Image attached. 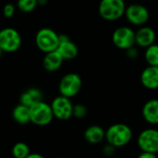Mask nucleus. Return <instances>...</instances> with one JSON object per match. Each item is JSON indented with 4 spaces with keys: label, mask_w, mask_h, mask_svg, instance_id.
Segmentation results:
<instances>
[{
    "label": "nucleus",
    "mask_w": 158,
    "mask_h": 158,
    "mask_svg": "<svg viewBox=\"0 0 158 158\" xmlns=\"http://www.w3.org/2000/svg\"><path fill=\"white\" fill-rule=\"evenodd\" d=\"M141 82L148 90L158 89V67L148 66L141 74Z\"/></svg>",
    "instance_id": "13"
},
{
    "label": "nucleus",
    "mask_w": 158,
    "mask_h": 158,
    "mask_svg": "<svg viewBox=\"0 0 158 158\" xmlns=\"http://www.w3.org/2000/svg\"><path fill=\"white\" fill-rule=\"evenodd\" d=\"M56 51L65 60H72L77 57L79 48L77 44L72 42L67 34H59V44Z\"/></svg>",
    "instance_id": "11"
},
{
    "label": "nucleus",
    "mask_w": 158,
    "mask_h": 158,
    "mask_svg": "<svg viewBox=\"0 0 158 158\" xmlns=\"http://www.w3.org/2000/svg\"><path fill=\"white\" fill-rule=\"evenodd\" d=\"M124 0H101L98 6L100 17L106 21H115L122 18L126 10Z\"/></svg>",
    "instance_id": "2"
},
{
    "label": "nucleus",
    "mask_w": 158,
    "mask_h": 158,
    "mask_svg": "<svg viewBox=\"0 0 158 158\" xmlns=\"http://www.w3.org/2000/svg\"><path fill=\"white\" fill-rule=\"evenodd\" d=\"M60 158H68V157H60Z\"/></svg>",
    "instance_id": "30"
},
{
    "label": "nucleus",
    "mask_w": 158,
    "mask_h": 158,
    "mask_svg": "<svg viewBox=\"0 0 158 158\" xmlns=\"http://www.w3.org/2000/svg\"><path fill=\"white\" fill-rule=\"evenodd\" d=\"M132 137L133 133L130 126L124 123H116L106 131L105 139L107 143L116 148H120L130 143Z\"/></svg>",
    "instance_id": "1"
},
{
    "label": "nucleus",
    "mask_w": 158,
    "mask_h": 158,
    "mask_svg": "<svg viewBox=\"0 0 158 158\" xmlns=\"http://www.w3.org/2000/svg\"><path fill=\"white\" fill-rule=\"evenodd\" d=\"M144 57L149 66L158 67V44H154L145 48Z\"/></svg>",
    "instance_id": "19"
},
{
    "label": "nucleus",
    "mask_w": 158,
    "mask_h": 158,
    "mask_svg": "<svg viewBox=\"0 0 158 158\" xmlns=\"http://www.w3.org/2000/svg\"><path fill=\"white\" fill-rule=\"evenodd\" d=\"M156 34L154 29L148 26H142L135 31V44L142 48H147L154 44Z\"/></svg>",
    "instance_id": "12"
},
{
    "label": "nucleus",
    "mask_w": 158,
    "mask_h": 158,
    "mask_svg": "<svg viewBox=\"0 0 158 158\" xmlns=\"http://www.w3.org/2000/svg\"><path fill=\"white\" fill-rule=\"evenodd\" d=\"M124 16L131 24L142 27L148 22L150 13L145 6L141 4H131L126 6Z\"/></svg>",
    "instance_id": "8"
},
{
    "label": "nucleus",
    "mask_w": 158,
    "mask_h": 158,
    "mask_svg": "<svg viewBox=\"0 0 158 158\" xmlns=\"http://www.w3.org/2000/svg\"><path fill=\"white\" fill-rule=\"evenodd\" d=\"M22 44V38L19 31L13 27L0 30V47L4 53H15Z\"/></svg>",
    "instance_id": "4"
},
{
    "label": "nucleus",
    "mask_w": 158,
    "mask_h": 158,
    "mask_svg": "<svg viewBox=\"0 0 158 158\" xmlns=\"http://www.w3.org/2000/svg\"><path fill=\"white\" fill-rule=\"evenodd\" d=\"M37 2H38V6H46L47 5L48 0H37Z\"/></svg>",
    "instance_id": "28"
},
{
    "label": "nucleus",
    "mask_w": 158,
    "mask_h": 158,
    "mask_svg": "<svg viewBox=\"0 0 158 158\" xmlns=\"http://www.w3.org/2000/svg\"><path fill=\"white\" fill-rule=\"evenodd\" d=\"M12 118L18 124L26 125L31 122L30 118V107L21 104L17 105L12 110Z\"/></svg>",
    "instance_id": "18"
},
{
    "label": "nucleus",
    "mask_w": 158,
    "mask_h": 158,
    "mask_svg": "<svg viewBox=\"0 0 158 158\" xmlns=\"http://www.w3.org/2000/svg\"><path fill=\"white\" fill-rule=\"evenodd\" d=\"M82 88V80L78 73L69 72L65 74L58 84V91L60 95L67 98L76 96Z\"/></svg>",
    "instance_id": "5"
},
{
    "label": "nucleus",
    "mask_w": 158,
    "mask_h": 158,
    "mask_svg": "<svg viewBox=\"0 0 158 158\" xmlns=\"http://www.w3.org/2000/svg\"><path fill=\"white\" fill-rule=\"evenodd\" d=\"M137 158H157L156 154H152V153H146V152H142V154H140Z\"/></svg>",
    "instance_id": "26"
},
{
    "label": "nucleus",
    "mask_w": 158,
    "mask_h": 158,
    "mask_svg": "<svg viewBox=\"0 0 158 158\" xmlns=\"http://www.w3.org/2000/svg\"><path fill=\"white\" fill-rule=\"evenodd\" d=\"M16 13V6L12 3H6L3 6V16L6 19H10L12 18Z\"/></svg>",
    "instance_id": "23"
},
{
    "label": "nucleus",
    "mask_w": 158,
    "mask_h": 158,
    "mask_svg": "<svg viewBox=\"0 0 158 158\" xmlns=\"http://www.w3.org/2000/svg\"><path fill=\"white\" fill-rule=\"evenodd\" d=\"M34 41L37 48L44 54H47L57 49L59 44V34L53 29L44 27L36 32Z\"/></svg>",
    "instance_id": "3"
},
{
    "label": "nucleus",
    "mask_w": 158,
    "mask_h": 158,
    "mask_svg": "<svg viewBox=\"0 0 158 158\" xmlns=\"http://www.w3.org/2000/svg\"><path fill=\"white\" fill-rule=\"evenodd\" d=\"M30 118L32 124L41 127L49 125L55 118L51 106L44 101L39 102L30 107Z\"/></svg>",
    "instance_id": "6"
},
{
    "label": "nucleus",
    "mask_w": 158,
    "mask_h": 158,
    "mask_svg": "<svg viewBox=\"0 0 158 158\" xmlns=\"http://www.w3.org/2000/svg\"><path fill=\"white\" fill-rule=\"evenodd\" d=\"M106 131L98 125H92L88 127L84 131V139L91 144L100 143L105 140Z\"/></svg>",
    "instance_id": "17"
},
{
    "label": "nucleus",
    "mask_w": 158,
    "mask_h": 158,
    "mask_svg": "<svg viewBox=\"0 0 158 158\" xmlns=\"http://www.w3.org/2000/svg\"><path fill=\"white\" fill-rule=\"evenodd\" d=\"M116 147H114L113 145L106 143L104 147H103V153L106 156H112L115 155L116 153Z\"/></svg>",
    "instance_id": "25"
},
{
    "label": "nucleus",
    "mask_w": 158,
    "mask_h": 158,
    "mask_svg": "<svg viewBox=\"0 0 158 158\" xmlns=\"http://www.w3.org/2000/svg\"><path fill=\"white\" fill-rule=\"evenodd\" d=\"M44 94L38 88H29L24 91L19 96V104L26 106L28 107L44 101Z\"/></svg>",
    "instance_id": "15"
},
{
    "label": "nucleus",
    "mask_w": 158,
    "mask_h": 158,
    "mask_svg": "<svg viewBox=\"0 0 158 158\" xmlns=\"http://www.w3.org/2000/svg\"><path fill=\"white\" fill-rule=\"evenodd\" d=\"M63 62H64V59L56 50V51L44 54V56L43 59V67L48 72H55V71H57L61 68Z\"/></svg>",
    "instance_id": "16"
},
{
    "label": "nucleus",
    "mask_w": 158,
    "mask_h": 158,
    "mask_svg": "<svg viewBox=\"0 0 158 158\" xmlns=\"http://www.w3.org/2000/svg\"><path fill=\"white\" fill-rule=\"evenodd\" d=\"M143 118L151 125H158V99H150L143 106Z\"/></svg>",
    "instance_id": "14"
},
{
    "label": "nucleus",
    "mask_w": 158,
    "mask_h": 158,
    "mask_svg": "<svg viewBox=\"0 0 158 158\" xmlns=\"http://www.w3.org/2000/svg\"><path fill=\"white\" fill-rule=\"evenodd\" d=\"M112 42L114 45L121 50H127L135 44V31L128 26H120L117 28L112 34Z\"/></svg>",
    "instance_id": "7"
},
{
    "label": "nucleus",
    "mask_w": 158,
    "mask_h": 158,
    "mask_svg": "<svg viewBox=\"0 0 158 158\" xmlns=\"http://www.w3.org/2000/svg\"><path fill=\"white\" fill-rule=\"evenodd\" d=\"M38 6L37 0H18L17 7L23 13H31Z\"/></svg>",
    "instance_id": "21"
},
{
    "label": "nucleus",
    "mask_w": 158,
    "mask_h": 158,
    "mask_svg": "<svg viewBox=\"0 0 158 158\" xmlns=\"http://www.w3.org/2000/svg\"><path fill=\"white\" fill-rule=\"evenodd\" d=\"M137 143L142 152L158 154V130L145 129L138 136Z\"/></svg>",
    "instance_id": "10"
},
{
    "label": "nucleus",
    "mask_w": 158,
    "mask_h": 158,
    "mask_svg": "<svg viewBox=\"0 0 158 158\" xmlns=\"http://www.w3.org/2000/svg\"><path fill=\"white\" fill-rule=\"evenodd\" d=\"M3 53H4V52L2 51V49H1V47H0V57H1V56L3 55Z\"/></svg>",
    "instance_id": "29"
},
{
    "label": "nucleus",
    "mask_w": 158,
    "mask_h": 158,
    "mask_svg": "<svg viewBox=\"0 0 158 158\" xmlns=\"http://www.w3.org/2000/svg\"><path fill=\"white\" fill-rule=\"evenodd\" d=\"M126 56L130 59H132V60L136 59L138 57V56H139V51H138V49L134 45V46H132V47H131V48L126 50Z\"/></svg>",
    "instance_id": "24"
},
{
    "label": "nucleus",
    "mask_w": 158,
    "mask_h": 158,
    "mask_svg": "<svg viewBox=\"0 0 158 158\" xmlns=\"http://www.w3.org/2000/svg\"><path fill=\"white\" fill-rule=\"evenodd\" d=\"M50 106L55 118L65 121L72 117L73 104L69 98L58 95L53 99Z\"/></svg>",
    "instance_id": "9"
},
{
    "label": "nucleus",
    "mask_w": 158,
    "mask_h": 158,
    "mask_svg": "<svg viewBox=\"0 0 158 158\" xmlns=\"http://www.w3.org/2000/svg\"><path fill=\"white\" fill-rule=\"evenodd\" d=\"M26 158H45L43 155L37 154V153H31Z\"/></svg>",
    "instance_id": "27"
},
{
    "label": "nucleus",
    "mask_w": 158,
    "mask_h": 158,
    "mask_svg": "<svg viewBox=\"0 0 158 158\" xmlns=\"http://www.w3.org/2000/svg\"><path fill=\"white\" fill-rule=\"evenodd\" d=\"M11 153L14 158H26L31 154V149L27 143L19 142L13 145Z\"/></svg>",
    "instance_id": "20"
},
{
    "label": "nucleus",
    "mask_w": 158,
    "mask_h": 158,
    "mask_svg": "<svg viewBox=\"0 0 158 158\" xmlns=\"http://www.w3.org/2000/svg\"><path fill=\"white\" fill-rule=\"evenodd\" d=\"M87 107L82 104H76L73 105L72 110V117L76 118H83L87 115Z\"/></svg>",
    "instance_id": "22"
}]
</instances>
